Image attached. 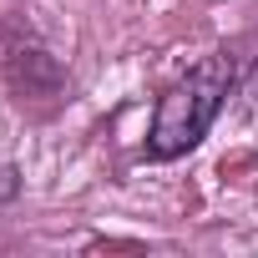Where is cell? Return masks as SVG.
Listing matches in <instances>:
<instances>
[{
  "instance_id": "7a4b0ae2",
  "label": "cell",
  "mask_w": 258,
  "mask_h": 258,
  "mask_svg": "<svg viewBox=\"0 0 258 258\" xmlns=\"http://www.w3.org/2000/svg\"><path fill=\"white\" fill-rule=\"evenodd\" d=\"M11 192H16V172L0 167V203H11Z\"/></svg>"
},
{
  "instance_id": "6da1fadb",
  "label": "cell",
  "mask_w": 258,
  "mask_h": 258,
  "mask_svg": "<svg viewBox=\"0 0 258 258\" xmlns=\"http://www.w3.org/2000/svg\"><path fill=\"white\" fill-rule=\"evenodd\" d=\"M228 86H233L228 56H203L198 66H187V76H177V81L167 86V96L157 101V111H152L147 152H152L157 162H172V157L192 152V147L208 137L213 116L223 111Z\"/></svg>"
}]
</instances>
